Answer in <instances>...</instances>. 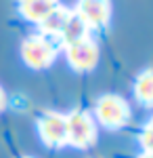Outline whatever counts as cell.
<instances>
[{
    "mask_svg": "<svg viewBox=\"0 0 153 158\" xmlns=\"http://www.w3.org/2000/svg\"><path fill=\"white\" fill-rule=\"evenodd\" d=\"M92 118L109 131H120L130 122V106L124 97L107 93L94 101Z\"/></svg>",
    "mask_w": 153,
    "mask_h": 158,
    "instance_id": "obj_2",
    "label": "cell"
},
{
    "mask_svg": "<svg viewBox=\"0 0 153 158\" xmlns=\"http://www.w3.org/2000/svg\"><path fill=\"white\" fill-rule=\"evenodd\" d=\"M149 127H153V116H151V120H149Z\"/></svg>",
    "mask_w": 153,
    "mask_h": 158,
    "instance_id": "obj_14",
    "label": "cell"
},
{
    "mask_svg": "<svg viewBox=\"0 0 153 158\" xmlns=\"http://www.w3.org/2000/svg\"><path fill=\"white\" fill-rule=\"evenodd\" d=\"M139 143H141L143 152H151L153 154V127H145L141 131V135H139Z\"/></svg>",
    "mask_w": 153,
    "mask_h": 158,
    "instance_id": "obj_11",
    "label": "cell"
},
{
    "mask_svg": "<svg viewBox=\"0 0 153 158\" xmlns=\"http://www.w3.org/2000/svg\"><path fill=\"white\" fill-rule=\"evenodd\" d=\"M69 9H65V6H57L55 11L48 15L46 19L40 23V34H46V36H55L59 38L61 30H63V25H65V21H67V17H69Z\"/></svg>",
    "mask_w": 153,
    "mask_h": 158,
    "instance_id": "obj_10",
    "label": "cell"
},
{
    "mask_svg": "<svg viewBox=\"0 0 153 158\" xmlns=\"http://www.w3.org/2000/svg\"><path fill=\"white\" fill-rule=\"evenodd\" d=\"M38 135L46 148L67 146V116L61 112H44L38 122Z\"/></svg>",
    "mask_w": 153,
    "mask_h": 158,
    "instance_id": "obj_5",
    "label": "cell"
},
{
    "mask_svg": "<svg viewBox=\"0 0 153 158\" xmlns=\"http://www.w3.org/2000/svg\"><path fill=\"white\" fill-rule=\"evenodd\" d=\"M23 158H34V156H23Z\"/></svg>",
    "mask_w": 153,
    "mask_h": 158,
    "instance_id": "obj_15",
    "label": "cell"
},
{
    "mask_svg": "<svg viewBox=\"0 0 153 158\" xmlns=\"http://www.w3.org/2000/svg\"><path fill=\"white\" fill-rule=\"evenodd\" d=\"M9 108V97H6V93H4V89L0 86V114L4 112V110Z\"/></svg>",
    "mask_w": 153,
    "mask_h": 158,
    "instance_id": "obj_12",
    "label": "cell"
},
{
    "mask_svg": "<svg viewBox=\"0 0 153 158\" xmlns=\"http://www.w3.org/2000/svg\"><path fill=\"white\" fill-rule=\"evenodd\" d=\"M96 143V122L88 112L67 114V146L88 150Z\"/></svg>",
    "mask_w": 153,
    "mask_h": 158,
    "instance_id": "obj_3",
    "label": "cell"
},
{
    "mask_svg": "<svg viewBox=\"0 0 153 158\" xmlns=\"http://www.w3.org/2000/svg\"><path fill=\"white\" fill-rule=\"evenodd\" d=\"M86 36H90L88 25L84 23L82 17H80L76 11H71L69 17H67V21H65V25H63V30H61V34H59L61 44L65 47V44H71V42L82 40V38H86Z\"/></svg>",
    "mask_w": 153,
    "mask_h": 158,
    "instance_id": "obj_8",
    "label": "cell"
},
{
    "mask_svg": "<svg viewBox=\"0 0 153 158\" xmlns=\"http://www.w3.org/2000/svg\"><path fill=\"white\" fill-rule=\"evenodd\" d=\"M134 99L143 108H153V68L143 70L134 80Z\"/></svg>",
    "mask_w": 153,
    "mask_h": 158,
    "instance_id": "obj_9",
    "label": "cell"
},
{
    "mask_svg": "<svg viewBox=\"0 0 153 158\" xmlns=\"http://www.w3.org/2000/svg\"><path fill=\"white\" fill-rule=\"evenodd\" d=\"M61 49L63 44L59 38L46 36V34H32L21 44V59L32 70H46L55 63L57 53Z\"/></svg>",
    "mask_w": 153,
    "mask_h": 158,
    "instance_id": "obj_1",
    "label": "cell"
},
{
    "mask_svg": "<svg viewBox=\"0 0 153 158\" xmlns=\"http://www.w3.org/2000/svg\"><path fill=\"white\" fill-rule=\"evenodd\" d=\"M57 6H59V0H17L19 15L38 25L42 23Z\"/></svg>",
    "mask_w": 153,
    "mask_h": 158,
    "instance_id": "obj_7",
    "label": "cell"
},
{
    "mask_svg": "<svg viewBox=\"0 0 153 158\" xmlns=\"http://www.w3.org/2000/svg\"><path fill=\"white\" fill-rule=\"evenodd\" d=\"M63 51H65L67 63L73 68V72H90V70H94L96 63H99V57H101L99 44L90 36L76 40L71 44H65Z\"/></svg>",
    "mask_w": 153,
    "mask_h": 158,
    "instance_id": "obj_4",
    "label": "cell"
},
{
    "mask_svg": "<svg viewBox=\"0 0 153 158\" xmlns=\"http://www.w3.org/2000/svg\"><path fill=\"white\" fill-rule=\"evenodd\" d=\"M76 13L82 17L88 30H101L111 19V4L109 0H78Z\"/></svg>",
    "mask_w": 153,
    "mask_h": 158,
    "instance_id": "obj_6",
    "label": "cell"
},
{
    "mask_svg": "<svg viewBox=\"0 0 153 158\" xmlns=\"http://www.w3.org/2000/svg\"><path fill=\"white\" fill-rule=\"evenodd\" d=\"M139 158H153V154H151V152H143Z\"/></svg>",
    "mask_w": 153,
    "mask_h": 158,
    "instance_id": "obj_13",
    "label": "cell"
}]
</instances>
